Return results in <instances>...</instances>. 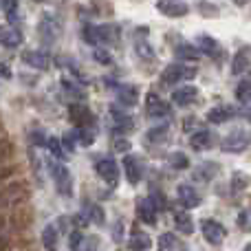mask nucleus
<instances>
[{"label":"nucleus","mask_w":251,"mask_h":251,"mask_svg":"<svg viewBox=\"0 0 251 251\" xmlns=\"http://www.w3.org/2000/svg\"><path fill=\"white\" fill-rule=\"evenodd\" d=\"M47 165H49V172H51L57 192L62 196H66V199L73 196V178H71V172L66 170V165L60 163V161H49Z\"/></svg>","instance_id":"1"},{"label":"nucleus","mask_w":251,"mask_h":251,"mask_svg":"<svg viewBox=\"0 0 251 251\" xmlns=\"http://www.w3.org/2000/svg\"><path fill=\"white\" fill-rule=\"evenodd\" d=\"M194 77H196V69H194V66L181 64V62L165 66V71L161 73V82L168 84V86L178 84V82H187V79H194Z\"/></svg>","instance_id":"2"},{"label":"nucleus","mask_w":251,"mask_h":251,"mask_svg":"<svg viewBox=\"0 0 251 251\" xmlns=\"http://www.w3.org/2000/svg\"><path fill=\"white\" fill-rule=\"evenodd\" d=\"M249 148V134L247 130H234V132L225 134L221 141V150L227 154H240Z\"/></svg>","instance_id":"3"},{"label":"nucleus","mask_w":251,"mask_h":251,"mask_svg":"<svg viewBox=\"0 0 251 251\" xmlns=\"http://www.w3.org/2000/svg\"><path fill=\"white\" fill-rule=\"evenodd\" d=\"M201 231H203L205 240H207L209 245H214V247H218L227 236L225 227H223L218 221H214V218H205V221H201Z\"/></svg>","instance_id":"4"},{"label":"nucleus","mask_w":251,"mask_h":251,"mask_svg":"<svg viewBox=\"0 0 251 251\" xmlns=\"http://www.w3.org/2000/svg\"><path fill=\"white\" fill-rule=\"evenodd\" d=\"M146 113L150 119H163V117H170V115H172V106H170L165 100H161L159 95L150 93V95L146 97Z\"/></svg>","instance_id":"5"},{"label":"nucleus","mask_w":251,"mask_h":251,"mask_svg":"<svg viewBox=\"0 0 251 251\" xmlns=\"http://www.w3.org/2000/svg\"><path fill=\"white\" fill-rule=\"evenodd\" d=\"M69 115H71V122L77 126V128H93L95 126V115L84 104H73L69 108Z\"/></svg>","instance_id":"6"},{"label":"nucleus","mask_w":251,"mask_h":251,"mask_svg":"<svg viewBox=\"0 0 251 251\" xmlns=\"http://www.w3.org/2000/svg\"><path fill=\"white\" fill-rule=\"evenodd\" d=\"M95 170H97V174L108 183V185L115 187L119 183V168H117V163H115L113 159H100L95 163Z\"/></svg>","instance_id":"7"},{"label":"nucleus","mask_w":251,"mask_h":251,"mask_svg":"<svg viewBox=\"0 0 251 251\" xmlns=\"http://www.w3.org/2000/svg\"><path fill=\"white\" fill-rule=\"evenodd\" d=\"M110 130H113L115 134H126V132H130V130L134 128V122H132V117H128L126 113H122V110H117V108H110Z\"/></svg>","instance_id":"8"},{"label":"nucleus","mask_w":251,"mask_h":251,"mask_svg":"<svg viewBox=\"0 0 251 251\" xmlns=\"http://www.w3.org/2000/svg\"><path fill=\"white\" fill-rule=\"evenodd\" d=\"M22 31L13 25H0V47L4 49H18L22 44Z\"/></svg>","instance_id":"9"},{"label":"nucleus","mask_w":251,"mask_h":251,"mask_svg":"<svg viewBox=\"0 0 251 251\" xmlns=\"http://www.w3.org/2000/svg\"><path fill=\"white\" fill-rule=\"evenodd\" d=\"M156 9L168 18H183L187 13V4L181 0H156Z\"/></svg>","instance_id":"10"},{"label":"nucleus","mask_w":251,"mask_h":251,"mask_svg":"<svg viewBox=\"0 0 251 251\" xmlns=\"http://www.w3.org/2000/svg\"><path fill=\"white\" fill-rule=\"evenodd\" d=\"M60 33H62V29H60L57 18L51 16V13H47V16L40 20V35H42L47 42H53V40H57V35Z\"/></svg>","instance_id":"11"},{"label":"nucleus","mask_w":251,"mask_h":251,"mask_svg":"<svg viewBox=\"0 0 251 251\" xmlns=\"http://www.w3.org/2000/svg\"><path fill=\"white\" fill-rule=\"evenodd\" d=\"M196 100H199V88L192 86V84H185V86L176 88L172 93V101L176 106H192Z\"/></svg>","instance_id":"12"},{"label":"nucleus","mask_w":251,"mask_h":251,"mask_svg":"<svg viewBox=\"0 0 251 251\" xmlns=\"http://www.w3.org/2000/svg\"><path fill=\"white\" fill-rule=\"evenodd\" d=\"M176 196H178V203L183 205V209H194V207H199V203H201L199 192L192 185H178Z\"/></svg>","instance_id":"13"},{"label":"nucleus","mask_w":251,"mask_h":251,"mask_svg":"<svg viewBox=\"0 0 251 251\" xmlns=\"http://www.w3.org/2000/svg\"><path fill=\"white\" fill-rule=\"evenodd\" d=\"M22 62L29 64L31 69H38V71H47L51 66V60H49L47 53L42 51H25L22 53Z\"/></svg>","instance_id":"14"},{"label":"nucleus","mask_w":251,"mask_h":251,"mask_svg":"<svg viewBox=\"0 0 251 251\" xmlns=\"http://www.w3.org/2000/svg\"><path fill=\"white\" fill-rule=\"evenodd\" d=\"M159 251H187V245L172 231L159 236Z\"/></svg>","instance_id":"15"},{"label":"nucleus","mask_w":251,"mask_h":251,"mask_svg":"<svg viewBox=\"0 0 251 251\" xmlns=\"http://www.w3.org/2000/svg\"><path fill=\"white\" fill-rule=\"evenodd\" d=\"M196 49H199V53H205V55H209L212 60H218V57L223 55V49H221V44H218V40L209 38V35H201Z\"/></svg>","instance_id":"16"},{"label":"nucleus","mask_w":251,"mask_h":251,"mask_svg":"<svg viewBox=\"0 0 251 251\" xmlns=\"http://www.w3.org/2000/svg\"><path fill=\"white\" fill-rule=\"evenodd\" d=\"M124 170H126V178H128L132 185H137V183L141 181V176H143L141 165H139V161L134 159L132 154H126L124 156Z\"/></svg>","instance_id":"17"},{"label":"nucleus","mask_w":251,"mask_h":251,"mask_svg":"<svg viewBox=\"0 0 251 251\" xmlns=\"http://www.w3.org/2000/svg\"><path fill=\"white\" fill-rule=\"evenodd\" d=\"M137 214L139 218H141L143 223H148V225H156V209L154 205H152L150 199H141L137 203Z\"/></svg>","instance_id":"18"},{"label":"nucleus","mask_w":251,"mask_h":251,"mask_svg":"<svg viewBox=\"0 0 251 251\" xmlns=\"http://www.w3.org/2000/svg\"><path fill=\"white\" fill-rule=\"evenodd\" d=\"M97 38H100V44H113V42H119L122 38V31H119L117 25H101L97 26Z\"/></svg>","instance_id":"19"},{"label":"nucleus","mask_w":251,"mask_h":251,"mask_svg":"<svg viewBox=\"0 0 251 251\" xmlns=\"http://www.w3.org/2000/svg\"><path fill=\"white\" fill-rule=\"evenodd\" d=\"M42 245L47 251H57L60 249V231L55 225H47L42 229Z\"/></svg>","instance_id":"20"},{"label":"nucleus","mask_w":251,"mask_h":251,"mask_svg":"<svg viewBox=\"0 0 251 251\" xmlns=\"http://www.w3.org/2000/svg\"><path fill=\"white\" fill-rule=\"evenodd\" d=\"M117 100L124 106H134L139 100V88L130 86V84H122V86H117Z\"/></svg>","instance_id":"21"},{"label":"nucleus","mask_w":251,"mask_h":251,"mask_svg":"<svg viewBox=\"0 0 251 251\" xmlns=\"http://www.w3.org/2000/svg\"><path fill=\"white\" fill-rule=\"evenodd\" d=\"M249 69V47H240L234 55V64H231V73L240 75Z\"/></svg>","instance_id":"22"},{"label":"nucleus","mask_w":251,"mask_h":251,"mask_svg":"<svg viewBox=\"0 0 251 251\" xmlns=\"http://www.w3.org/2000/svg\"><path fill=\"white\" fill-rule=\"evenodd\" d=\"M128 247L132 251H148L152 247V240L148 234H143V231H132L128 238Z\"/></svg>","instance_id":"23"},{"label":"nucleus","mask_w":251,"mask_h":251,"mask_svg":"<svg viewBox=\"0 0 251 251\" xmlns=\"http://www.w3.org/2000/svg\"><path fill=\"white\" fill-rule=\"evenodd\" d=\"M212 132L209 130H196L194 134L190 137V146L194 148V150H205V148L212 146Z\"/></svg>","instance_id":"24"},{"label":"nucleus","mask_w":251,"mask_h":251,"mask_svg":"<svg viewBox=\"0 0 251 251\" xmlns=\"http://www.w3.org/2000/svg\"><path fill=\"white\" fill-rule=\"evenodd\" d=\"M174 225L185 236H190L192 231H194V223H192V216L187 212H174Z\"/></svg>","instance_id":"25"},{"label":"nucleus","mask_w":251,"mask_h":251,"mask_svg":"<svg viewBox=\"0 0 251 251\" xmlns=\"http://www.w3.org/2000/svg\"><path fill=\"white\" fill-rule=\"evenodd\" d=\"M176 57H181L183 62H196L201 57V53H199V49L194 47V44H187V42H183V44H178L176 47Z\"/></svg>","instance_id":"26"},{"label":"nucleus","mask_w":251,"mask_h":251,"mask_svg":"<svg viewBox=\"0 0 251 251\" xmlns=\"http://www.w3.org/2000/svg\"><path fill=\"white\" fill-rule=\"evenodd\" d=\"M218 172V165L216 163H212V161H205V163H201L199 168H196V172H194V178L196 181H209V178L214 176V174Z\"/></svg>","instance_id":"27"},{"label":"nucleus","mask_w":251,"mask_h":251,"mask_svg":"<svg viewBox=\"0 0 251 251\" xmlns=\"http://www.w3.org/2000/svg\"><path fill=\"white\" fill-rule=\"evenodd\" d=\"M231 119V110L225 108V106H216V108H212L207 113V122L209 124H225Z\"/></svg>","instance_id":"28"},{"label":"nucleus","mask_w":251,"mask_h":251,"mask_svg":"<svg viewBox=\"0 0 251 251\" xmlns=\"http://www.w3.org/2000/svg\"><path fill=\"white\" fill-rule=\"evenodd\" d=\"M249 100H251V84H249V79L245 77V79H240L238 86H236V101L247 106Z\"/></svg>","instance_id":"29"},{"label":"nucleus","mask_w":251,"mask_h":251,"mask_svg":"<svg viewBox=\"0 0 251 251\" xmlns=\"http://www.w3.org/2000/svg\"><path fill=\"white\" fill-rule=\"evenodd\" d=\"M73 139L77 143H82V146H91V143L95 141V130L93 128H77L73 132Z\"/></svg>","instance_id":"30"},{"label":"nucleus","mask_w":251,"mask_h":251,"mask_svg":"<svg viewBox=\"0 0 251 251\" xmlns=\"http://www.w3.org/2000/svg\"><path fill=\"white\" fill-rule=\"evenodd\" d=\"M165 137H168V126H159V128L148 130L146 141L148 143H161V141H165Z\"/></svg>","instance_id":"31"},{"label":"nucleus","mask_w":251,"mask_h":251,"mask_svg":"<svg viewBox=\"0 0 251 251\" xmlns=\"http://www.w3.org/2000/svg\"><path fill=\"white\" fill-rule=\"evenodd\" d=\"M47 146H49V150L53 152V156H55V159H66V156H69V152L64 150V146H62L60 139H49Z\"/></svg>","instance_id":"32"},{"label":"nucleus","mask_w":251,"mask_h":251,"mask_svg":"<svg viewBox=\"0 0 251 251\" xmlns=\"http://www.w3.org/2000/svg\"><path fill=\"white\" fill-rule=\"evenodd\" d=\"M86 214H88V218H91L93 223H97V225H104V212H101L100 205L86 203Z\"/></svg>","instance_id":"33"},{"label":"nucleus","mask_w":251,"mask_h":251,"mask_svg":"<svg viewBox=\"0 0 251 251\" xmlns=\"http://www.w3.org/2000/svg\"><path fill=\"white\" fill-rule=\"evenodd\" d=\"M4 13H7V20L16 22L18 20V0H2Z\"/></svg>","instance_id":"34"},{"label":"nucleus","mask_w":251,"mask_h":251,"mask_svg":"<svg viewBox=\"0 0 251 251\" xmlns=\"http://www.w3.org/2000/svg\"><path fill=\"white\" fill-rule=\"evenodd\" d=\"M170 161H172V165L176 170H183V168H187V165H190V161H187V156L183 154V152H174V154L170 156Z\"/></svg>","instance_id":"35"},{"label":"nucleus","mask_w":251,"mask_h":251,"mask_svg":"<svg viewBox=\"0 0 251 251\" xmlns=\"http://www.w3.org/2000/svg\"><path fill=\"white\" fill-rule=\"evenodd\" d=\"M134 49H137V53L143 57V60H146V57H150V60H152V57H154V51H152V49H150V44H148V42H143V40H139V42H137V47H134Z\"/></svg>","instance_id":"36"},{"label":"nucleus","mask_w":251,"mask_h":251,"mask_svg":"<svg viewBox=\"0 0 251 251\" xmlns=\"http://www.w3.org/2000/svg\"><path fill=\"white\" fill-rule=\"evenodd\" d=\"M11 150H13L11 141H7V139H0V163H2V161L7 159L9 154H11Z\"/></svg>","instance_id":"37"},{"label":"nucleus","mask_w":251,"mask_h":251,"mask_svg":"<svg viewBox=\"0 0 251 251\" xmlns=\"http://www.w3.org/2000/svg\"><path fill=\"white\" fill-rule=\"evenodd\" d=\"M84 38H86L93 47L100 44V38H97V26H86V29H84Z\"/></svg>","instance_id":"38"},{"label":"nucleus","mask_w":251,"mask_h":251,"mask_svg":"<svg viewBox=\"0 0 251 251\" xmlns=\"http://www.w3.org/2000/svg\"><path fill=\"white\" fill-rule=\"evenodd\" d=\"M82 245H84V236L79 234V231H73V234H71V249L79 251L82 249Z\"/></svg>","instance_id":"39"},{"label":"nucleus","mask_w":251,"mask_h":251,"mask_svg":"<svg viewBox=\"0 0 251 251\" xmlns=\"http://www.w3.org/2000/svg\"><path fill=\"white\" fill-rule=\"evenodd\" d=\"M113 148H115V150H119V152H128L130 150V141H128V139H115Z\"/></svg>","instance_id":"40"},{"label":"nucleus","mask_w":251,"mask_h":251,"mask_svg":"<svg viewBox=\"0 0 251 251\" xmlns=\"http://www.w3.org/2000/svg\"><path fill=\"white\" fill-rule=\"evenodd\" d=\"M62 84H64V88H66V91H71V93H73V95L84 97V91H82V88H79V86H73V84H71V79H64V82H62Z\"/></svg>","instance_id":"41"},{"label":"nucleus","mask_w":251,"mask_h":251,"mask_svg":"<svg viewBox=\"0 0 251 251\" xmlns=\"http://www.w3.org/2000/svg\"><path fill=\"white\" fill-rule=\"evenodd\" d=\"M93 57H95V60H100L101 64H110V62H113V60H110V55H106V53H101V51H95V53H93Z\"/></svg>","instance_id":"42"},{"label":"nucleus","mask_w":251,"mask_h":251,"mask_svg":"<svg viewBox=\"0 0 251 251\" xmlns=\"http://www.w3.org/2000/svg\"><path fill=\"white\" fill-rule=\"evenodd\" d=\"M238 223H240V227H243V229L247 231V229H249V214H247V212H240Z\"/></svg>","instance_id":"43"},{"label":"nucleus","mask_w":251,"mask_h":251,"mask_svg":"<svg viewBox=\"0 0 251 251\" xmlns=\"http://www.w3.org/2000/svg\"><path fill=\"white\" fill-rule=\"evenodd\" d=\"M11 69H9V66L7 64H4V62L2 60H0V77H4V79H9V77H11Z\"/></svg>","instance_id":"44"},{"label":"nucleus","mask_w":251,"mask_h":251,"mask_svg":"<svg viewBox=\"0 0 251 251\" xmlns=\"http://www.w3.org/2000/svg\"><path fill=\"white\" fill-rule=\"evenodd\" d=\"M13 172H16V168H0V183L7 181V178L11 176Z\"/></svg>","instance_id":"45"},{"label":"nucleus","mask_w":251,"mask_h":251,"mask_svg":"<svg viewBox=\"0 0 251 251\" xmlns=\"http://www.w3.org/2000/svg\"><path fill=\"white\" fill-rule=\"evenodd\" d=\"M9 249V240L4 236H0V251H7Z\"/></svg>","instance_id":"46"},{"label":"nucleus","mask_w":251,"mask_h":251,"mask_svg":"<svg viewBox=\"0 0 251 251\" xmlns=\"http://www.w3.org/2000/svg\"><path fill=\"white\" fill-rule=\"evenodd\" d=\"M231 2H236V4H238V7H245V4H247L249 0H231Z\"/></svg>","instance_id":"47"}]
</instances>
